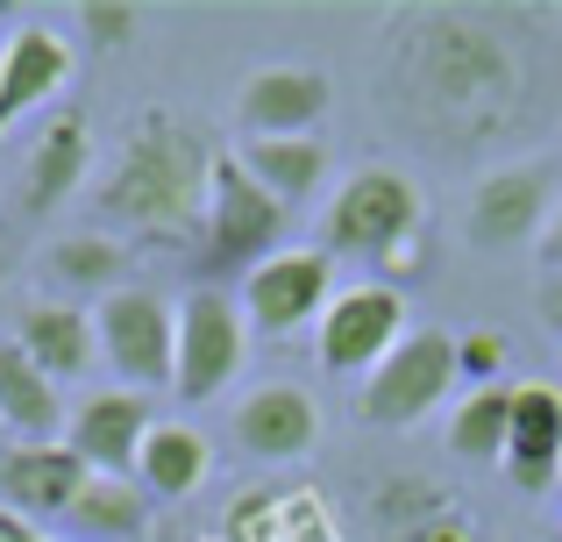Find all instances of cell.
I'll return each mask as SVG.
<instances>
[{"instance_id": "7c38bea8", "label": "cell", "mask_w": 562, "mask_h": 542, "mask_svg": "<svg viewBox=\"0 0 562 542\" xmlns=\"http://www.w3.org/2000/svg\"><path fill=\"white\" fill-rule=\"evenodd\" d=\"M228 443L243 450L249 464H300L314 457L321 443V407L306 386L292 378H271V386H249L228 414Z\"/></svg>"}, {"instance_id": "f1b7e54d", "label": "cell", "mask_w": 562, "mask_h": 542, "mask_svg": "<svg viewBox=\"0 0 562 542\" xmlns=\"http://www.w3.org/2000/svg\"><path fill=\"white\" fill-rule=\"evenodd\" d=\"M398 542H477V529L456 521V515H441V521H427V529H413V535H398Z\"/></svg>"}, {"instance_id": "6da1fadb", "label": "cell", "mask_w": 562, "mask_h": 542, "mask_svg": "<svg viewBox=\"0 0 562 542\" xmlns=\"http://www.w3.org/2000/svg\"><path fill=\"white\" fill-rule=\"evenodd\" d=\"M378 100L435 143H484L527 122V71L498 14L406 8L384 29Z\"/></svg>"}, {"instance_id": "4316f807", "label": "cell", "mask_w": 562, "mask_h": 542, "mask_svg": "<svg viewBox=\"0 0 562 542\" xmlns=\"http://www.w3.org/2000/svg\"><path fill=\"white\" fill-rule=\"evenodd\" d=\"M506 357H513V343H506L498 329H470V335H456V372H463L470 386H498Z\"/></svg>"}, {"instance_id": "d4e9b609", "label": "cell", "mask_w": 562, "mask_h": 542, "mask_svg": "<svg viewBox=\"0 0 562 542\" xmlns=\"http://www.w3.org/2000/svg\"><path fill=\"white\" fill-rule=\"evenodd\" d=\"M441 515H449V493L427 486V478H392V486L378 493V521H384V529H398V535L427 529V521H441Z\"/></svg>"}, {"instance_id": "52a82bcc", "label": "cell", "mask_w": 562, "mask_h": 542, "mask_svg": "<svg viewBox=\"0 0 562 542\" xmlns=\"http://www.w3.org/2000/svg\"><path fill=\"white\" fill-rule=\"evenodd\" d=\"M249 357V321H243V300L221 286H192L179 300V357H171V392L186 407H206L214 392L235 386Z\"/></svg>"}, {"instance_id": "4dcf8cb0", "label": "cell", "mask_w": 562, "mask_h": 542, "mask_svg": "<svg viewBox=\"0 0 562 542\" xmlns=\"http://www.w3.org/2000/svg\"><path fill=\"white\" fill-rule=\"evenodd\" d=\"M0 542H50L36 529V521H22V515H8V507H0Z\"/></svg>"}, {"instance_id": "ba28073f", "label": "cell", "mask_w": 562, "mask_h": 542, "mask_svg": "<svg viewBox=\"0 0 562 542\" xmlns=\"http://www.w3.org/2000/svg\"><path fill=\"white\" fill-rule=\"evenodd\" d=\"M406 343V292L384 286V278H357V286H335L328 314L314 321V357L342 378H371L392 350Z\"/></svg>"}, {"instance_id": "1f68e13d", "label": "cell", "mask_w": 562, "mask_h": 542, "mask_svg": "<svg viewBox=\"0 0 562 542\" xmlns=\"http://www.w3.org/2000/svg\"><path fill=\"white\" fill-rule=\"evenodd\" d=\"M8 272H14V243H8V229H0V286H8Z\"/></svg>"}, {"instance_id": "44dd1931", "label": "cell", "mask_w": 562, "mask_h": 542, "mask_svg": "<svg viewBox=\"0 0 562 542\" xmlns=\"http://www.w3.org/2000/svg\"><path fill=\"white\" fill-rule=\"evenodd\" d=\"M43 278L57 286V300H108V292L128 286V243L108 236V229H79V236H57L43 251Z\"/></svg>"}, {"instance_id": "5bb4252c", "label": "cell", "mask_w": 562, "mask_h": 542, "mask_svg": "<svg viewBox=\"0 0 562 542\" xmlns=\"http://www.w3.org/2000/svg\"><path fill=\"white\" fill-rule=\"evenodd\" d=\"M86 464L65 443H8L0 450V507L22 521H65L86 493Z\"/></svg>"}, {"instance_id": "2e32d148", "label": "cell", "mask_w": 562, "mask_h": 542, "mask_svg": "<svg viewBox=\"0 0 562 542\" xmlns=\"http://www.w3.org/2000/svg\"><path fill=\"white\" fill-rule=\"evenodd\" d=\"M86 172H93V122H86V108H57L22 157V208L29 214L65 208L86 186Z\"/></svg>"}, {"instance_id": "83f0119b", "label": "cell", "mask_w": 562, "mask_h": 542, "mask_svg": "<svg viewBox=\"0 0 562 542\" xmlns=\"http://www.w3.org/2000/svg\"><path fill=\"white\" fill-rule=\"evenodd\" d=\"M535 257H541V278H562V200H555V214H549V229H541V243H535Z\"/></svg>"}, {"instance_id": "d6a6232c", "label": "cell", "mask_w": 562, "mask_h": 542, "mask_svg": "<svg viewBox=\"0 0 562 542\" xmlns=\"http://www.w3.org/2000/svg\"><path fill=\"white\" fill-rule=\"evenodd\" d=\"M0 51H8V36H0Z\"/></svg>"}, {"instance_id": "3957f363", "label": "cell", "mask_w": 562, "mask_h": 542, "mask_svg": "<svg viewBox=\"0 0 562 542\" xmlns=\"http://www.w3.org/2000/svg\"><path fill=\"white\" fill-rule=\"evenodd\" d=\"M420 243V186L398 165H357L321 208V251L328 257H371L392 265L398 251Z\"/></svg>"}, {"instance_id": "e575fe53", "label": "cell", "mask_w": 562, "mask_h": 542, "mask_svg": "<svg viewBox=\"0 0 562 542\" xmlns=\"http://www.w3.org/2000/svg\"><path fill=\"white\" fill-rule=\"evenodd\" d=\"M549 542H562V535H549Z\"/></svg>"}, {"instance_id": "7402d4cb", "label": "cell", "mask_w": 562, "mask_h": 542, "mask_svg": "<svg viewBox=\"0 0 562 542\" xmlns=\"http://www.w3.org/2000/svg\"><path fill=\"white\" fill-rule=\"evenodd\" d=\"M206 464H214V450H206L200 429H186V421H157V429L143 435L136 486L150 493V500H186V493L206 486Z\"/></svg>"}, {"instance_id": "30bf717a", "label": "cell", "mask_w": 562, "mask_h": 542, "mask_svg": "<svg viewBox=\"0 0 562 542\" xmlns=\"http://www.w3.org/2000/svg\"><path fill=\"white\" fill-rule=\"evenodd\" d=\"M243 321L257 335H271V343H285V335H300V329H314L321 314H328V300H335V257L321 251H306V243H285L278 257H263L257 272H243Z\"/></svg>"}, {"instance_id": "4fadbf2b", "label": "cell", "mask_w": 562, "mask_h": 542, "mask_svg": "<svg viewBox=\"0 0 562 542\" xmlns=\"http://www.w3.org/2000/svg\"><path fill=\"white\" fill-rule=\"evenodd\" d=\"M157 429V407L150 392H86L65 421V450L86 464L93 478H136V457H143V435Z\"/></svg>"}, {"instance_id": "cb8c5ba5", "label": "cell", "mask_w": 562, "mask_h": 542, "mask_svg": "<svg viewBox=\"0 0 562 542\" xmlns=\"http://www.w3.org/2000/svg\"><path fill=\"white\" fill-rule=\"evenodd\" d=\"M506 429H513V386H477L449 414V450L463 464H498L506 457Z\"/></svg>"}, {"instance_id": "603a6c76", "label": "cell", "mask_w": 562, "mask_h": 542, "mask_svg": "<svg viewBox=\"0 0 562 542\" xmlns=\"http://www.w3.org/2000/svg\"><path fill=\"white\" fill-rule=\"evenodd\" d=\"M143 529H150V493L136 478H86L65 515L71 542H143Z\"/></svg>"}, {"instance_id": "7a4b0ae2", "label": "cell", "mask_w": 562, "mask_h": 542, "mask_svg": "<svg viewBox=\"0 0 562 542\" xmlns=\"http://www.w3.org/2000/svg\"><path fill=\"white\" fill-rule=\"evenodd\" d=\"M214 136L179 108H143L122 129V151L100 172L93 208L108 229L143 243H192L206 229V186H214Z\"/></svg>"}, {"instance_id": "484cf974", "label": "cell", "mask_w": 562, "mask_h": 542, "mask_svg": "<svg viewBox=\"0 0 562 542\" xmlns=\"http://www.w3.org/2000/svg\"><path fill=\"white\" fill-rule=\"evenodd\" d=\"M79 29L93 51H128L143 29V8H128V0H86L79 8Z\"/></svg>"}, {"instance_id": "5b68a950", "label": "cell", "mask_w": 562, "mask_h": 542, "mask_svg": "<svg viewBox=\"0 0 562 542\" xmlns=\"http://www.w3.org/2000/svg\"><path fill=\"white\" fill-rule=\"evenodd\" d=\"M456 335L441 329H406V343L357 386V414L371 429H420L427 414H441V400L456 392Z\"/></svg>"}, {"instance_id": "e0dca14e", "label": "cell", "mask_w": 562, "mask_h": 542, "mask_svg": "<svg viewBox=\"0 0 562 542\" xmlns=\"http://www.w3.org/2000/svg\"><path fill=\"white\" fill-rule=\"evenodd\" d=\"M506 478L520 493H549L562 478V392L527 378L513 386V429H506Z\"/></svg>"}, {"instance_id": "8992f818", "label": "cell", "mask_w": 562, "mask_h": 542, "mask_svg": "<svg viewBox=\"0 0 562 542\" xmlns=\"http://www.w3.org/2000/svg\"><path fill=\"white\" fill-rule=\"evenodd\" d=\"M285 229L292 214L235 165V151L214 157V186H206V229H200V251L214 272H257L263 257L285 251Z\"/></svg>"}, {"instance_id": "836d02e7", "label": "cell", "mask_w": 562, "mask_h": 542, "mask_svg": "<svg viewBox=\"0 0 562 542\" xmlns=\"http://www.w3.org/2000/svg\"><path fill=\"white\" fill-rule=\"evenodd\" d=\"M555 493H562V478H555Z\"/></svg>"}, {"instance_id": "277c9868", "label": "cell", "mask_w": 562, "mask_h": 542, "mask_svg": "<svg viewBox=\"0 0 562 542\" xmlns=\"http://www.w3.org/2000/svg\"><path fill=\"white\" fill-rule=\"evenodd\" d=\"M93 343L128 392H157L171 386V357H179V307L157 286H122L93 307Z\"/></svg>"}, {"instance_id": "ffe728a7", "label": "cell", "mask_w": 562, "mask_h": 542, "mask_svg": "<svg viewBox=\"0 0 562 542\" xmlns=\"http://www.w3.org/2000/svg\"><path fill=\"white\" fill-rule=\"evenodd\" d=\"M235 165H243L285 214H300L306 200L328 186V143L321 136H243L235 143Z\"/></svg>"}, {"instance_id": "d6986e66", "label": "cell", "mask_w": 562, "mask_h": 542, "mask_svg": "<svg viewBox=\"0 0 562 542\" xmlns=\"http://www.w3.org/2000/svg\"><path fill=\"white\" fill-rule=\"evenodd\" d=\"M65 386L36 372L14 335H0V435L14 443H65Z\"/></svg>"}, {"instance_id": "8fae6325", "label": "cell", "mask_w": 562, "mask_h": 542, "mask_svg": "<svg viewBox=\"0 0 562 542\" xmlns=\"http://www.w3.org/2000/svg\"><path fill=\"white\" fill-rule=\"evenodd\" d=\"M335 108V79L321 65H257L235 86V129L243 136H321Z\"/></svg>"}, {"instance_id": "9c48e42d", "label": "cell", "mask_w": 562, "mask_h": 542, "mask_svg": "<svg viewBox=\"0 0 562 542\" xmlns=\"http://www.w3.org/2000/svg\"><path fill=\"white\" fill-rule=\"evenodd\" d=\"M562 200V172L555 157H527V165H498L470 186V214H463V236L470 251H520V243H541Z\"/></svg>"}, {"instance_id": "ac0fdd59", "label": "cell", "mask_w": 562, "mask_h": 542, "mask_svg": "<svg viewBox=\"0 0 562 542\" xmlns=\"http://www.w3.org/2000/svg\"><path fill=\"white\" fill-rule=\"evenodd\" d=\"M14 343L36 357L43 378H57V386H71V378H86L100 364V343H93V314L71 300H22L14 307Z\"/></svg>"}, {"instance_id": "f546056e", "label": "cell", "mask_w": 562, "mask_h": 542, "mask_svg": "<svg viewBox=\"0 0 562 542\" xmlns=\"http://www.w3.org/2000/svg\"><path fill=\"white\" fill-rule=\"evenodd\" d=\"M535 307H541V321H549V335H562V278H541Z\"/></svg>"}, {"instance_id": "9a60e30c", "label": "cell", "mask_w": 562, "mask_h": 542, "mask_svg": "<svg viewBox=\"0 0 562 542\" xmlns=\"http://www.w3.org/2000/svg\"><path fill=\"white\" fill-rule=\"evenodd\" d=\"M71 86V43L43 22H14L8 51H0V136H8L22 114L50 108Z\"/></svg>"}]
</instances>
